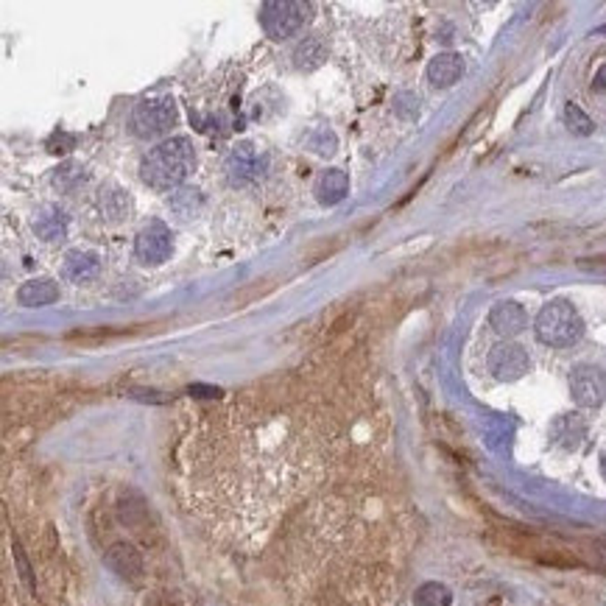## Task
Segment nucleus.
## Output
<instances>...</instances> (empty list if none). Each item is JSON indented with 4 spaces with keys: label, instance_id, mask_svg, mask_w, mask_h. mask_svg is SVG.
I'll use <instances>...</instances> for the list:
<instances>
[{
    "label": "nucleus",
    "instance_id": "1",
    "mask_svg": "<svg viewBox=\"0 0 606 606\" xmlns=\"http://www.w3.org/2000/svg\"><path fill=\"white\" fill-rule=\"evenodd\" d=\"M193 165H196L193 143L187 137H174L157 145L152 154H145L140 165V179L149 187H154V191L168 193L191 176Z\"/></svg>",
    "mask_w": 606,
    "mask_h": 606
},
{
    "label": "nucleus",
    "instance_id": "2",
    "mask_svg": "<svg viewBox=\"0 0 606 606\" xmlns=\"http://www.w3.org/2000/svg\"><path fill=\"white\" fill-rule=\"evenodd\" d=\"M584 322L578 316V310L570 302H551L539 310L536 316V336L542 344L548 347H570L581 339Z\"/></svg>",
    "mask_w": 606,
    "mask_h": 606
},
{
    "label": "nucleus",
    "instance_id": "3",
    "mask_svg": "<svg viewBox=\"0 0 606 606\" xmlns=\"http://www.w3.org/2000/svg\"><path fill=\"white\" fill-rule=\"evenodd\" d=\"M310 12V4H299V0H268L260 6V23L271 39H285L305 29Z\"/></svg>",
    "mask_w": 606,
    "mask_h": 606
},
{
    "label": "nucleus",
    "instance_id": "4",
    "mask_svg": "<svg viewBox=\"0 0 606 606\" xmlns=\"http://www.w3.org/2000/svg\"><path fill=\"white\" fill-rule=\"evenodd\" d=\"M179 120V112H176V103L174 98H145L140 101L135 112H132V129L137 137H157V135H165L174 123Z\"/></svg>",
    "mask_w": 606,
    "mask_h": 606
},
{
    "label": "nucleus",
    "instance_id": "5",
    "mask_svg": "<svg viewBox=\"0 0 606 606\" xmlns=\"http://www.w3.org/2000/svg\"><path fill=\"white\" fill-rule=\"evenodd\" d=\"M171 252H174V238H171V229L162 221H152L149 226L140 229V235L135 241V255L140 263L160 266L171 258Z\"/></svg>",
    "mask_w": 606,
    "mask_h": 606
},
{
    "label": "nucleus",
    "instance_id": "6",
    "mask_svg": "<svg viewBox=\"0 0 606 606\" xmlns=\"http://www.w3.org/2000/svg\"><path fill=\"white\" fill-rule=\"evenodd\" d=\"M570 394L581 408H598L606 400V372L581 364L570 372Z\"/></svg>",
    "mask_w": 606,
    "mask_h": 606
},
{
    "label": "nucleus",
    "instance_id": "7",
    "mask_svg": "<svg viewBox=\"0 0 606 606\" xmlns=\"http://www.w3.org/2000/svg\"><path fill=\"white\" fill-rule=\"evenodd\" d=\"M263 162H266L263 154L252 143H241L233 149V154L226 157V176L233 184H249V182L260 179Z\"/></svg>",
    "mask_w": 606,
    "mask_h": 606
},
{
    "label": "nucleus",
    "instance_id": "8",
    "mask_svg": "<svg viewBox=\"0 0 606 606\" xmlns=\"http://www.w3.org/2000/svg\"><path fill=\"white\" fill-rule=\"evenodd\" d=\"M528 352L517 344H497L489 352V372L497 381H517L528 372Z\"/></svg>",
    "mask_w": 606,
    "mask_h": 606
},
{
    "label": "nucleus",
    "instance_id": "9",
    "mask_svg": "<svg viewBox=\"0 0 606 606\" xmlns=\"http://www.w3.org/2000/svg\"><path fill=\"white\" fill-rule=\"evenodd\" d=\"M107 564L112 573H118L127 581L143 578V556L135 545H129V542H115V545L107 551Z\"/></svg>",
    "mask_w": 606,
    "mask_h": 606
},
{
    "label": "nucleus",
    "instance_id": "10",
    "mask_svg": "<svg viewBox=\"0 0 606 606\" xmlns=\"http://www.w3.org/2000/svg\"><path fill=\"white\" fill-rule=\"evenodd\" d=\"M313 193H316L319 204L324 207H336L347 199L349 193V176L341 168H330L316 179V187H313Z\"/></svg>",
    "mask_w": 606,
    "mask_h": 606
},
{
    "label": "nucleus",
    "instance_id": "11",
    "mask_svg": "<svg viewBox=\"0 0 606 606\" xmlns=\"http://www.w3.org/2000/svg\"><path fill=\"white\" fill-rule=\"evenodd\" d=\"M464 76V59L458 53H438L428 65V78L436 87H453Z\"/></svg>",
    "mask_w": 606,
    "mask_h": 606
},
{
    "label": "nucleus",
    "instance_id": "12",
    "mask_svg": "<svg viewBox=\"0 0 606 606\" xmlns=\"http://www.w3.org/2000/svg\"><path fill=\"white\" fill-rule=\"evenodd\" d=\"M526 310H522V305L517 302H500L492 307L489 313V324L495 327V332H500V336H517V332L526 327Z\"/></svg>",
    "mask_w": 606,
    "mask_h": 606
},
{
    "label": "nucleus",
    "instance_id": "13",
    "mask_svg": "<svg viewBox=\"0 0 606 606\" xmlns=\"http://www.w3.org/2000/svg\"><path fill=\"white\" fill-rule=\"evenodd\" d=\"M98 271H101V258L95 252H81V249H76L65 260V277L76 285L93 283L98 277Z\"/></svg>",
    "mask_w": 606,
    "mask_h": 606
},
{
    "label": "nucleus",
    "instance_id": "14",
    "mask_svg": "<svg viewBox=\"0 0 606 606\" xmlns=\"http://www.w3.org/2000/svg\"><path fill=\"white\" fill-rule=\"evenodd\" d=\"M56 299H59V288L53 280H29L17 291V302L26 307H43Z\"/></svg>",
    "mask_w": 606,
    "mask_h": 606
},
{
    "label": "nucleus",
    "instance_id": "15",
    "mask_svg": "<svg viewBox=\"0 0 606 606\" xmlns=\"http://www.w3.org/2000/svg\"><path fill=\"white\" fill-rule=\"evenodd\" d=\"M34 233L43 241H59L68 233V216L59 207H43L34 218Z\"/></svg>",
    "mask_w": 606,
    "mask_h": 606
},
{
    "label": "nucleus",
    "instance_id": "16",
    "mask_svg": "<svg viewBox=\"0 0 606 606\" xmlns=\"http://www.w3.org/2000/svg\"><path fill=\"white\" fill-rule=\"evenodd\" d=\"M327 59V48L319 37H310L305 39V43L294 51V65L299 70H313V68H319L322 61Z\"/></svg>",
    "mask_w": 606,
    "mask_h": 606
},
{
    "label": "nucleus",
    "instance_id": "17",
    "mask_svg": "<svg viewBox=\"0 0 606 606\" xmlns=\"http://www.w3.org/2000/svg\"><path fill=\"white\" fill-rule=\"evenodd\" d=\"M101 210L110 221H123L132 210V199L123 193L120 187H110V191L101 196Z\"/></svg>",
    "mask_w": 606,
    "mask_h": 606
},
{
    "label": "nucleus",
    "instance_id": "18",
    "mask_svg": "<svg viewBox=\"0 0 606 606\" xmlns=\"http://www.w3.org/2000/svg\"><path fill=\"white\" fill-rule=\"evenodd\" d=\"M450 601H453V595L445 584L430 581L416 590V606H450Z\"/></svg>",
    "mask_w": 606,
    "mask_h": 606
},
{
    "label": "nucleus",
    "instance_id": "19",
    "mask_svg": "<svg viewBox=\"0 0 606 606\" xmlns=\"http://www.w3.org/2000/svg\"><path fill=\"white\" fill-rule=\"evenodd\" d=\"M556 438L564 447H576L584 438V425L576 420V416H561L556 422Z\"/></svg>",
    "mask_w": 606,
    "mask_h": 606
},
{
    "label": "nucleus",
    "instance_id": "20",
    "mask_svg": "<svg viewBox=\"0 0 606 606\" xmlns=\"http://www.w3.org/2000/svg\"><path fill=\"white\" fill-rule=\"evenodd\" d=\"M564 123H568L570 132H576V135H593V129H595V123L587 118V112L578 110L576 103H568V110H564Z\"/></svg>",
    "mask_w": 606,
    "mask_h": 606
},
{
    "label": "nucleus",
    "instance_id": "21",
    "mask_svg": "<svg viewBox=\"0 0 606 606\" xmlns=\"http://www.w3.org/2000/svg\"><path fill=\"white\" fill-rule=\"evenodd\" d=\"M277 288V283L274 280H258V283H252V285H246L241 294L235 297V302H238V307H243V305H252L255 299H263L266 294H271V291Z\"/></svg>",
    "mask_w": 606,
    "mask_h": 606
},
{
    "label": "nucleus",
    "instance_id": "22",
    "mask_svg": "<svg viewBox=\"0 0 606 606\" xmlns=\"http://www.w3.org/2000/svg\"><path fill=\"white\" fill-rule=\"evenodd\" d=\"M85 179V174H81V168L76 162H68V165H61V168H56V176H53V184L56 187H65V191H70V187L76 182Z\"/></svg>",
    "mask_w": 606,
    "mask_h": 606
},
{
    "label": "nucleus",
    "instance_id": "23",
    "mask_svg": "<svg viewBox=\"0 0 606 606\" xmlns=\"http://www.w3.org/2000/svg\"><path fill=\"white\" fill-rule=\"evenodd\" d=\"M341 246H344V241H336V243H319V246H313L310 252H307V260H305V263H319V260H327L330 255H336Z\"/></svg>",
    "mask_w": 606,
    "mask_h": 606
},
{
    "label": "nucleus",
    "instance_id": "24",
    "mask_svg": "<svg viewBox=\"0 0 606 606\" xmlns=\"http://www.w3.org/2000/svg\"><path fill=\"white\" fill-rule=\"evenodd\" d=\"M581 268H590V271H606V258H584L578 260Z\"/></svg>",
    "mask_w": 606,
    "mask_h": 606
},
{
    "label": "nucleus",
    "instance_id": "25",
    "mask_svg": "<svg viewBox=\"0 0 606 606\" xmlns=\"http://www.w3.org/2000/svg\"><path fill=\"white\" fill-rule=\"evenodd\" d=\"M14 556H17V561H20V570H23V578L31 584V570H29V564H26V559H23V548H20L17 542H14Z\"/></svg>",
    "mask_w": 606,
    "mask_h": 606
},
{
    "label": "nucleus",
    "instance_id": "26",
    "mask_svg": "<svg viewBox=\"0 0 606 606\" xmlns=\"http://www.w3.org/2000/svg\"><path fill=\"white\" fill-rule=\"evenodd\" d=\"M601 472H603V478H606V455L601 458Z\"/></svg>",
    "mask_w": 606,
    "mask_h": 606
}]
</instances>
